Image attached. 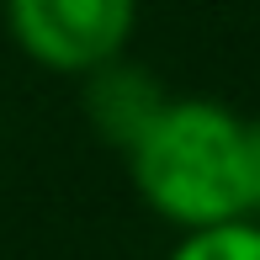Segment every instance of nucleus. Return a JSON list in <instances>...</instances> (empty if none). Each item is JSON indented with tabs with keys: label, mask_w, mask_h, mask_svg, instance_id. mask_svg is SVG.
<instances>
[{
	"label": "nucleus",
	"mask_w": 260,
	"mask_h": 260,
	"mask_svg": "<svg viewBox=\"0 0 260 260\" xmlns=\"http://www.w3.org/2000/svg\"><path fill=\"white\" fill-rule=\"evenodd\" d=\"M165 260H260V218H229L186 229Z\"/></svg>",
	"instance_id": "20e7f679"
},
{
	"label": "nucleus",
	"mask_w": 260,
	"mask_h": 260,
	"mask_svg": "<svg viewBox=\"0 0 260 260\" xmlns=\"http://www.w3.org/2000/svg\"><path fill=\"white\" fill-rule=\"evenodd\" d=\"M133 191L175 234L250 218L244 117L207 96H170L159 117L122 149Z\"/></svg>",
	"instance_id": "f257e3e1"
},
{
	"label": "nucleus",
	"mask_w": 260,
	"mask_h": 260,
	"mask_svg": "<svg viewBox=\"0 0 260 260\" xmlns=\"http://www.w3.org/2000/svg\"><path fill=\"white\" fill-rule=\"evenodd\" d=\"M244 186H250V218H260V117H244Z\"/></svg>",
	"instance_id": "39448f33"
},
{
	"label": "nucleus",
	"mask_w": 260,
	"mask_h": 260,
	"mask_svg": "<svg viewBox=\"0 0 260 260\" xmlns=\"http://www.w3.org/2000/svg\"><path fill=\"white\" fill-rule=\"evenodd\" d=\"M165 101H170L165 80L154 69L133 64L127 53H117L106 64H96L90 75H80V112H85L90 133L101 144H112V149H127L159 117Z\"/></svg>",
	"instance_id": "7ed1b4c3"
},
{
	"label": "nucleus",
	"mask_w": 260,
	"mask_h": 260,
	"mask_svg": "<svg viewBox=\"0 0 260 260\" xmlns=\"http://www.w3.org/2000/svg\"><path fill=\"white\" fill-rule=\"evenodd\" d=\"M6 32L48 75H90L127 53L138 32V0H6Z\"/></svg>",
	"instance_id": "f03ea898"
}]
</instances>
